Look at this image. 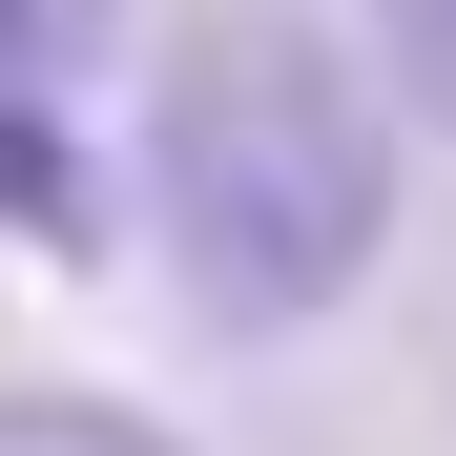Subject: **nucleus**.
<instances>
[{
  "label": "nucleus",
  "mask_w": 456,
  "mask_h": 456,
  "mask_svg": "<svg viewBox=\"0 0 456 456\" xmlns=\"http://www.w3.org/2000/svg\"><path fill=\"white\" fill-rule=\"evenodd\" d=\"M395 167H415L395 62H353L312 0L167 21V62H145V249L208 332H312L332 290H373Z\"/></svg>",
  "instance_id": "obj_1"
},
{
  "label": "nucleus",
  "mask_w": 456,
  "mask_h": 456,
  "mask_svg": "<svg viewBox=\"0 0 456 456\" xmlns=\"http://www.w3.org/2000/svg\"><path fill=\"white\" fill-rule=\"evenodd\" d=\"M0 228H21V249H104V187H84V125L42 104V62H0Z\"/></svg>",
  "instance_id": "obj_2"
},
{
  "label": "nucleus",
  "mask_w": 456,
  "mask_h": 456,
  "mask_svg": "<svg viewBox=\"0 0 456 456\" xmlns=\"http://www.w3.org/2000/svg\"><path fill=\"white\" fill-rule=\"evenodd\" d=\"M0 456H187V436L125 395H0Z\"/></svg>",
  "instance_id": "obj_3"
},
{
  "label": "nucleus",
  "mask_w": 456,
  "mask_h": 456,
  "mask_svg": "<svg viewBox=\"0 0 456 456\" xmlns=\"http://www.w3.org/2000/svg\"><path fill=\"white\" fill-rule=\"evenodd\" d=\"M373 62H395L415 125H456V0H395V42H373Z\"/></svg>",
  "instance_id": "obj_4"
},
{
  "label": "nucleus",
  "mask_w": 456,
  "mask_h": 456,
  "mask_svg": "<svg viewBox=\"0 0 456 456\" xmlns=\"http://www.w3.org/2000/svg\"><path fill=\"white\" fill-rule=\"evenodd\" d=\"M84 42V0H0V62H62Z\"/></svg>",
  "instance_id": "obj_5"
}]
</instances>
